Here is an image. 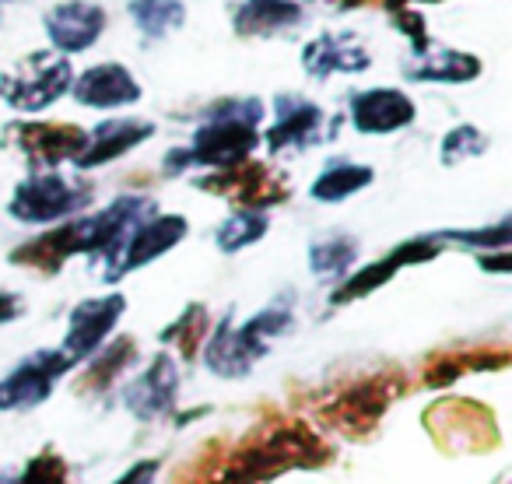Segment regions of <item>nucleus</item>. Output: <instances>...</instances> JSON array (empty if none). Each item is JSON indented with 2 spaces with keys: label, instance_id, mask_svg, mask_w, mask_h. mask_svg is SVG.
<instances>
[{
  "label": "nucleus",
  "instance_id": "obj_26",
  "mask_svg": "<svg viewBox=\"0 0 512 484\" xmlns=\"http://www.w3.org/2000/svg\"><path fill=\"white\" fill-rule=\"evenodd\" d=\"M372 183V169L358 162H330L323 169V176L313 183V200H323V204H337V200L355 197L358 190Z\"/></svg>",
  "mask_w": 512,
  "mask_h": 484
},
{
  "label": "nucleus",
  "instance_id": "obj_8",
  "mask_svg": "<svg viewBox=\"0 0 512 484\" xmlns=\"http://www.w3.org/2000/svg\"><path fill=\"white\" fill-rule=\"evenodd\" d=\"M186 228L190 225H186L183 214H151L148 221H141V225L130 232V239L123 242V250L106 264V281L127 278L130 271H137V267L151 264V260H158L162 253H169L172 246H179V242L186 239Z\"/></svg>",
  "mask_w": 512,
  "mask_h": 484
},
{
  "label": "nucleus",
  "instance_id": "obj_28",
  "mask_svg": "<svg viewBox=\"0 0 512 484\" xmlns=\"http://www.w3.org/2000/svg\"><path fill=\"white\" fill-rule=\"evenodd\" d=\"M130 18L148 39H165L186 22V8L179 0H130Z\"/></svg>",
  "mask_w": 512,
  "mask_h": 484
},
{
  "label": "nucleus",
  "instance_id": "obj_6",
  "mask_svg": "<svg viewBox=\"0 0 512 484\" xmlns=\"http://www.w3.org/2000/svg\"><path fill=\"white\" fill-rule=\"evenodd\" d=\"M200 190L218 193V197H228L242 207V211H267V207L281 204V200L292 193V186L281 176H274L267 165L260 162H239L228 165V169H218L214 176L197 179Z\"/></svg>",
  "mask_w": 512,
  "mask_h": 484
},
{
  "label": "nucleus",
  "instance_id": "obj_9",
  "mask_svg": "<svg viewBox=\"0 0 512 484\" xmlns=\"http://www.w3.org/2000/svg\"><path fill=\"white\" fill-rule=\"evenodd\" d=\"M123 309H127V299H123V295H102V299H88V302H81V306H74L60 351H64L74 365L92 358L95 351L106 344V337L113 334Z\"/></svg>",
  "mask_w": 512,
  "mask_h": 484
},
{
  "label": "nucleus",
  "instance_id": "obj_29",
  "mask_svg": "<svg viewBox=\"0 0 512 484\" xmlns=\"http://www.w3.org/2000/svg\"><path fill=\"white\" fill-rule=\"evenodd\" d=\"M404 267V260L397 257V250L390 253V257H383V260H376V264H369V267H362L358 274H351L348 281H344L341 288H337L334 295H330V306H348V302H355V299H365L369 292H376V288H383L386 281L393 278V274Z\"/></svg>",
  "mask_w": 512,
  "mask_h": 484
},
{
  "label": "nucleus",
  "instance_id": "obj_5",
  "mask_svg": "<svg viewBox=\"0 0 512 484\" xmlns=\"http://www.w3.org/2000/svg\"><path fill=\"white\" fill-rule=\"evenodd\" d=\"M397 390H404V379H393V376L362 379V383L348 386V390H337L320 407V418L330 428H341L348 435H365L386 414V407L397 397Z\"/></svg>",
  "mask_w": 512,
  "mask_h": 484
},
{
  "label": "nucleus",
  "instance_id": "obj_35",
  "mask_svg": "<svg viewBox=\"0 0 512 484\" xmlns=\"http://www.w3.org/2000/svg\"><path fill=\"white\" fill-rule=\"evenodd\" d=\"M393 22L400 25V29L407 32V39H411L414 53H421L428 46V32H425V18H421V11L414 8H397L393 4Z\"/></svg>",
  "mask_w": 512,
  "mask_h": 484
},
{
  "label": "nucleus",
  "instance_id": "obj_24",
  "mask_svg": "<svg viewBox=\"0 0 512 484\" xmlns=\"http://www.w3.org/2000/svg\"><path fill=\"white\" fill-rule=\"evenodd\" d=\"M509 365V351L495 348V351H460V355H435L425 365V383L428 386H449L453 379L467 376V372H481V369H505Z\"/></svg>",
  "mask_w": 512,
  "mask_h": 484
},
{
  "label": "nucleus",
  "instance_id": "obj_7",
  "mask_svg": "<svg viewBox=\"0 0 512 484\" xmlns=\"http://www.w3.org/2000/svg\"><path fill=\"white\" fill-rule=\"evenodd\" d=\"M71 365L74 362L60 348L29 355L18 369H11L8 376L0 379V411H29V407L43 404L53 393V383Z\"/></svg>",
  "mask_w": 512,
  "mask_h": 484
},
{
  "label": "nucleus",
  "instance_id": "obj_18",
  "mask_svg": "<svg viewBox=\"0 0 512 484\" xmlns=\"http://www.w3.org/2000/svg\"><path fill=\"white\" fill-rule=\"evenodd\" d=\"M372 64V57L365 53V46L351 36H316L313 43L302 50V67L309 78H330V74H358Z\"/></svg>",
  "mask_w": 512,
  "mask_h": 484
},
{
  "label": "nucleus",
  "instance_id": "obj_36",
  "mask_svg": "<svg viewBox=\"0 0 512 484\" xmlns=\"http://www.w3.org/2000/svg\"><path fill=\"white\" fill-rule=\"evenodd\" d=\"M155 474H158V460H141V463H134L127 474H120V481H113V484H151Z\"/></svg>",
  "mask_w": 512,
  "mask_h": 484
},
{
  "label": "nucleus",
  "instance_id": "obj_4",
  "mask_svg": "<svg viewBox=\"0 0 512 484\" xmlns=\"http://www.w3.org/2000/svg\"><path fill=\"white\" fill-rule=\"evenodd\" d=\"M92 193V186L81 183V179L60 176V172H39V176L18 183L8 211L11 218L25 221V225H50V221L85 211L92 204Z\"/></svg>",
  "mask_w": 512,
  "mask_h": 484
},
{
  "label": "nucleus",
  "instance_id": "obj_12",
  "mask_svg": "<svg viewBox=\"0 0 512 484\" xmlns=\"http://www.w3.org/2000/svg\"><path fill=\"white\" fill-rule=\"evenodd\" d=\"M4 137H11V144L22 148L29 162L53 169L60 162H74L88 134L74 123H15Z\"/></svg>",
  "mask_w": 512,
  "mask_h": 484
},
{
  "label": "nucleus",
  "instance_id": "obj_21",
  "mask_svg": "<svg viewBox=\"0 0 512 484\" xmlns=\"http://www.w3.org/2000/svg\"><path fill=\"white\" fill-rule=\"evenodd\" d=\"M302 22V8L295 0H242L232 15L239 36H271L295 29Z\"/></svg>",
  "mask_w": 512,
  "mask_h": 484
},
{
  "label": "nucleus",
  "instance_id": "obj_3",
  "mask_svg": "<svg viewBox=\"0 0 512 484\" xmlns=\"http://www.w3.org/2000/svg\"><path fill=\"white\" fill-rule=\"evenodd\" d=\"M74 71L64 53H32L18 60L8 74H0V99L22 113H39L71 92Z\"/></svg>",
  "mask_w": 512,
  "mask_h": 484
},
{
  "label": "nucleus",
  "instance_id": "obj_30",
  "mask_svg": "<svg viewBox=\"0 0 512 484\" xmlns=\"http://www.w3.org/2000/svg\"><path fill=\"white\" fill-rule=\"evenodd\" d=\"M267 235V214L264 211H235L232 218H225L214 232V242H218L221 253H239L253 242H260Z\"/></svg>",
  "mask_w": 512,
  "mask_h": 484
},
{
  "label": "nucleus",
  "instance_id": "obj_32",
  "mask_svg": "<svg viewBox=\"0 0 512 484\" xmlns=\"http://www.w3.org/2000/svg\"><path fill=\"white\" fill-rule=\"evenodd\" d=\"M15 484H74L71 467L57 449H43L39 456H32L29 467L18 474Z\"/></svg>",
  "mask_w": 512,
  "mask_h": 484
},
{
  "label": "nucleus",
  "instance_id": "obj_40",
  "mask_svg": "<svg viewBox=\"0 0 512 484\" xmlns=\"http://www.w3.org/2000/svg\"><path fill=\"white\" fill-rule=\"evenodd\" d=\"M218 484H225V481H218Z\"/></svg>",
  "mask_w": 512,
  "mask_h": 484
},
{
  "label": "nucleus",
  "instance_id": "obj_37",
  "mask_svg": "<svg viewBox=\"0 0 512 484\" xmlns=\"http://www.w3.org/2000/svg\"><path fill=\"white\" fill-rule=\"evenodd\" d=\"M22 313H25L22 295H15V292H0V323L18 320V316H22Z\"/></svg>",
  "mask_w": 512,
  "mask_h": 484
},
{
  "label": "nucleus",
  "instance_id": "obj_13",
  "mask_svg": "<svg viewBox=\"0 0 512 484\" xmlns=\"http://www.w3.org/2000/svg\"><path fill=\"white\" fill-rule=\"evenodd\" d=\"M179 390V369L172 355H158L148 365V372L134 379V383L123 390V407L134 414L137 421H155L165 411H172Z\"/></svg>",
  "mask_w": 512,
  "mask_h": 484
},
{
  "label": "nucleus",
  "instance_id": "obj_19",
  "mask_svg": "<svg viewBox=\"0 0 512 484\" xmlns=\"http://www.w3.org/2000/svg\"><path fill=\"white\" fill-rule=\"evenodd\" d=\"M204 344H207V348H204V365L221 379L249 376V369L260 362V355H253V351H249V344L239 337V327L232 323V316H225V320L218 323V330H214V334H207Z\"/></svg>",
  "mask_w": 512,
  "mask_h": 484
},
{
  "label": "nucleus",
  "instance_id": "obj_22",
  "mask_svg": "<svg viewBox=\"0 0 512 484\" xmlns=\"http://www.w3.org/2000/svg\"><path fill=\"white\" fill-rule=\"evenodd\" d=\"M71 257H74L71 225H60V228H53V232H43L39 239L18 246V250L11 253V264L36 267V271H43V274H57Z\"/></svg>",
  "mask_w": 512,
  "mask_h": 484
},
{
  "label": "nucleus",
  "instance_id": "obj_20",
  "mask_svg": "<svg viewBox=\"0 0 512 484\" xmlns=\"http://www.w3.org/2000/svg\"><path fill=\"white\" fill-rule=\"evenodd\" d=\"M404 74L411 81H446V85H463V81H474L481 74V60L470 57V53L456 50H439V46L428 43L421 53H414L407 60Z\"/></svg>",
  "mask_w": 512,
  "mask_h": 484
},
{
  "label": "nucleus",
  "instance_id": "obj_33",
  "mask_svg": "<svg viewBox=\"0 0 512 484\" xmlns=\"http://www.w3.org/2000/svg\"><path fill=\"white\" fill-rule=\"evenodd\" d=\"M484 148H488V137L477 127H470V123H460V127L442 137V165H460L463 158L484 155Z\"/></svg>",
  "mask_w": 512,
  "mask_h": 484
},
{
  "label": "nucleus",
  "instance_id": "obj_25",
  "mask_svg": "<svg viewBox=\"0 0 512 484\" xmlns=\"http://www.w3.org/2000/svg\"><path fill=\"white\" fill-rule=\"evenodd\" d=\"M292 327H295V306H292V295H288V299L271 302V306L260 309V313H256L253 320L242 323L239 337L249 344V351H253V355L264 358L267 348H271V341L285 337Z\"/></svg>",
  "mask_w": 512,
  "mask_h": 484
},
{
  "label": "nucleus",
  "instance_id": "obj_10",
  "mask_svg": "<svg viewBox=\"0 0 512 484\" xmlns=\"http://www.w3.org/2000/svg\"><path fill=\"white\" fill-rule=\"evenodd\" d=\"M274 106H278V120L264 134V144L271 151H306L334 137V127H327V113L316 102H306L299 95H278Z\"/></svg>",
  "mask_w": 512,
  "mask_h": 484
},
{
  "label": "nucleus",
  "instance_id": "obj_39",
  "mask_svg": "<svg viewBox=\"0 0 512 484\" xmlns=\"http://www.w3.org/2000/svg\"><path fill=\"white\" fill-rule=\"evenodd\" d=\"M337 4H344V8H355V0H337Z\"/></svg>",
  "mask_w": 512,
  "mask_h": 484
},
{
  "label": "nucleus",
  "instance_id": "obj_17",
  "mask_svg": "<svg viewBox=\"0 0 512 484\" xmlns=\"http://www.w3.org/2000/svg\"><path fill=\"white\" fill-rule=\"evenodd\" d=\"M71 88H74V99L92 109H120V106H134L141 99V85H137L134 74L123 64L92 67L78 81H71Z\"/></svg>",
  "mask_w": 512,
  "mask_h": 484
},
{
  "label": "nucleus",
  "instance_id": "obj_23",
  "mask_svg": "<svg viewBox=\"0 0 512 484\" xmlns=\"http://www.w3.org/2000/svg\"><path fill=\"white\" fill-rule=\"evenodd\" d=\"M130 362H137V341L134 337H120V341H113V344H106V348L95 351L78 386L88 393H106L109 386H113L116 379L130 369Z\"/></svg>",
  "mask_w": 512,
  "mask_h": 484
},
{
  "label": "nucleus",
  "instance_id": "obj_14",
  "mask_svg": "<svg viewBox=\"0 0 512 484\" xmlns=\"http://www.w3.org/2000/svg\"><path fill=\"white\" fill-rule=\"evenodd\" d=\"M106 32V11L88 0H67L46 15V36L60 53H81Z\"/></svg>",
  "mask_w": 512,
  "mask_h": 484
},
{
  "label": "nucleus",
  "instance_id": "obj_34",
  "mask_svg": "<svg viewBox=\"0 0 512 484\" xmlns=\"http://www.w3.org/2000/svg\"><path fill=\"white\" fill-rule=\"evenodd\" d=\"M442 242H463V246H474V250H505L512 239L509 221H498L495 228H470V232H439Z\"/></svg>",
  "mask_w": 512,
  "mask_h": 484
},
{
  "label": "nucleus",
  "instance_id": "obj_38",
  "mask_svg": "<svg viewBox=\"0 0 512 484\" xmlns=\"http://www.w3.org/2000/svg\"><path fill=\"white\" fill-rule=\"evenodd\" d=\"M481 267H484V271L505 274V271H509V253H505V250H495V257H481Z\"/></svg>",
  "mask_w": 512,
  "mask_h": 484
},
{
  "label": "nucleus",
  "instance_id": "obj_11",
  "mask_svg": "<svg viewBox=\"0 0 512 484\" xmlns=\"http://www.w3.org/2000/svg\"><path fill=\"white\" fill-rule=\"evenodd\" d=\"M425 428L442 446L460 442V446H470V449H491L498 442L495 421H491V414L484 411L481 404H474V400H442V404H435L432 411L425 414Z\"/></svg>",
  "mask_w": 512,
  "mask_h": 484
},
{
  "label": "nucleus",
  "instance_id": "obj_16",
  "mask_svg": "<svg viewBox=\"0 0 512 484\" xmlns=\"http://www.w3.org/2000/svg\"><path fill=\"white\" fill-rule=\"evenodd\" d=\"M151 134H155V123L148 120H106L85 137V148L74 155V165L78 169H99V165L113 162L141 141H148Z\"/></svg>",
  "mask_w": 512,
  "mask_h": 484
},
{
  "label": "nucleus",
  "instance_id": "obj_1",
  "mask_svg": "<svg viewBox=\"0 0 512 484\" xmlns=\"http://www.w3.org/2000/svg\"><path fill=\"white\" fill-rule=\"evenodd\" d=\"M330 463V446L316 439L302 421H278L256 442H246L228 460L225 484H260L295 467H323Z\"/></svg>",
  "mask_w": 512,
  "mask_h": 484
},
{
  "label": "nucleus",
  "instance_id": "obj_2",
  "mask_svg": "<svg viewBox=\"0 0 512 484\" xmlns=\"http://www.w3.org/2000/svg\"><path fill=\"white\" fill-rule=\"evenodd\" d=\"M260 120L264 102L260 99H221L204 113V123L193 134V144L183 148L186 169L207 165V169H228L253 155L260 144Z\"/></svg>",
  "mask_w": 512,
  "mask_h": 484
},
{
  "label": "nucleus",
  "instance_id": "obj_27",
  "mask_svg": "<svg viewBox=\"0 0 512 484\" xmlns=\"http://www.w3.org/2000/svg\"><path fill=\"white\" fill-rule=\"evenodd\" d=\"M355 260H358V239H351L344 232L327 235V239L309 246V271L316 278H341V274H348L355 267Z\"/></svg>",
  "mask_w": 512,
  "mask_h": 484
},
{
  "label": "nucleus",
  "instance_id": "obj_15",
  "mask_svg": "<svg viewBox=\"0 0 512 484\" xmlns=\"http://www.w3.org/2000/svg\"><path fill=\"white\" fill-rule=\"evenodd\" d=\"M348 116L362 134H393L414 120V102L397 88H369L351 95Z\"/></svg>",
  "mask_w": 512,
  "mask_h": 484
},
{
  "label": "nucleus",
  "instance_id": "obj_31",
  "mask_svg": "<svg viewBox=\"0 0 512 484\" xmlns=\"http://www.w3.org/2000/svg\"><path fill=\"white\" fill-rule=\"evenodd\" d=\"M207 330H211V320H207V309L200 302L183 309V316H176V323L162 330V341L165 344H176V351L183 358H197V351L204 348L207 341Z\"/></svg>",
  "mask_w": 512,
  "mask_h": 484
}]
</instances>
